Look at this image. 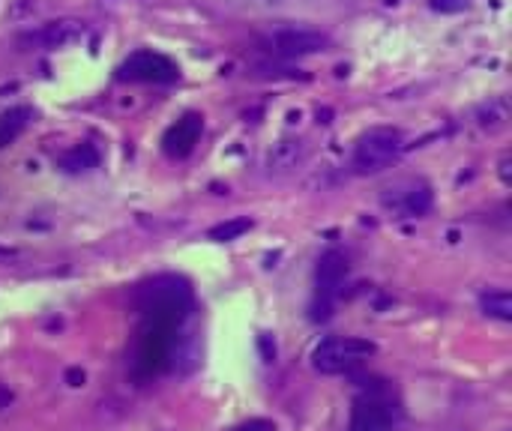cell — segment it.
<instances>
[{
	"label": "cell",
	"instance_id": "cell-16",
	"mask_svg": "<svg viewBox=\"0 0 512 431\" xmlns=\"http://www.w3.org/2000/svg\"><path fill=\"white\" fill-rule=\"evenodd\" d=\"M252 228V222L249 219H228V222H222V225H216V228H210V240H219V243H228V240H237V237H243L246 231Z\"/></svg>",
	"mask_w": 512,
	"mask_h": 431
},
{
	"label": "cell",
	"instance_id": "cell-6",
	"mask_svg": "<svg viewBox=\"0 0 512 431\" xmlns=\"http://www.w3.org/2000/svg\"><path fill=\"white\" fill-rule=\"evenodd\" d=\"M381 204L393 219H420L432 210V186L423 177H402L381 192Z\"/></svg>",
	"mask_w": 512,
	"mask_h": 431
},
{
	"label": "cell",
	"instance_id": "cell-9",
	"mask_svg": "<svg viewBox=\"0 0 512 431\" xmlns=\"http://www.w3.org/2000/svg\"><path fill=\"white\" fill-rule=\"evenodd\" d=\"M330 39L321 30H309V27H282L270 36V51L279 57H306V54H318L327 51Z\"/></svg>",
	"mask_w": 512,
	"mask_h": 431
},
{
	"label": "cell",
	"instance_id": "cell-15",
	"mask_svg": "<svg viewBox=\"0 0 512 431\" xmlns=\"http://www.w3.org/2000/svg\"><path fill=\"white\" fill-rule=\"evenodd\" d=\"M480 306L489 318L498 321H512V294L510 291H489L480 297Z\"/></svg>",
	"mask_w": 512,
	"mask_h": 431
},
{
	"label": "cell",
	"instance_id": "cell-11",
	"mask_svg": "<svg viewBox=\"0 0 512 431\" xmlns=\"http://www.w3.org/2000/svg\"><path fill=\"white\" fill-rule=\"evenodd\" d=\"M84 33H87L84 21L60 18V21H48L45 27H39L30 39H33V42H39L42 48H66V45L78 42Z\"/></svg>",
	"mask_w": 512,
	"mask_h": 431
},
{
	"label": "cell",
	"instance_id": "cell-18",
	"mask_svg": "<svg viewBox=\"0 0 512 431\" xmlns=\"http://www.w3.org/2000/svg\"><path fill=\"white\" fill-rule=\"evenodd\" d=\"M228 431H276L273 429V423L270 420H246V423H240V426H234V429Z\"/></svg>",
	"mask_w": 512,
	"mask_h": 431
},
{
	"label": "cell",
	"instance_id": "cell-4",
	"mask_svg": "<svg viewBox=\"0 0 512 431\" xmlns=\"http://www.w3.org/2000/svg\"><path fill=\"white\" fill-rule=\"evenodd\" d=\"M180 321L171 318H159V315H144V327H141V339H138V372L141 375H156L174 348V330Z\"/></svg>",
	"mask_w": 512,
	"mask_h": 431
},
{
	"label": "cell",
	"instance_id": "cell-5",
	"mask_svg": "<svg viewBox=\"0 0 512 431\" xmlns=\"http://www.w3.org/2000/svg\"><path fill=\"white\" fill-rule=\"evenodd\" d=\"M348 279V255L339 249H330L321 255L318 267H315V303H312V318L321 321L333 312L342 285Z\"/></svg>",
	"mask_w": 512,
	"mask_h": 431
},
{
	"label": "cell",
	"instance_id": "cell-13",
	"mask_svg": "<svg viewBox=\"0 0 512 431\" xmlns=\"http://www.w3.org/2000/svg\"><path fill=\"white\" fill-rule=\"evenodd\" d=\"M30 120H33V111H30V108H24V105L3 111V114H0V147L12 144V141L27 129V123H30Z\"/></svg>",
	"mask_w": 512,
	"mask_h": 431
},
{
	"label": "cell",
	"instance_id": "cell-7",
	"mask_svg": "<svg viewBox=\"0 0 512 431\" xmlns=\"http://www.w3.org/2000/svg\"><path fill=\"white\" fill-rule=\"evenodd\" d=\"M120 81H141V84H174L180 78V69L174 60L156 51H135L129 60L117 69Z\"/></svg>",
	"mask_w": 512,
	"mask_h": 431
},
{
	"label": "cell",
	"instance_id": "cell-17",
	"mask_svg": "<svg viewBox=\"0 0 512 431\" xmlns=\"http://www.w3.org/2000/svg\"><path fill=\"white\" fill-rule=\"evenodd\" d=\"M429 6L435 12H462L471 6V0H429Z\"/></svg>",
	"mask_w": 512,
	"mask_h": 431
},
{
	"label": "cell",
	"instance_id": "cell-8",
	"mask_svg": "<svg viewBox=\"0 0 512 431\" xmlns=\"http://www.w3.org/2000/svg\"><path fill=\"white\" fill-rule=\"evenodd\" d=\"M396 423L399 411L393 408V402L381 393H369L354 402L348 431H396Z\"/></svg>",
	"mask_w": 512,
	"mask_h": 431
},
{
	"label": "cell",
	"instance_id": "cell-3",
	"mask_svg": "<svg viewBox=\"0 0 512 431\" xmlns=\"http://www.w3.org/2000/svg\"><path fill=\"white\" fill-rule=\"evenodd\" d=\"M375 354V345L357 336H330L315 345L312 366L321 375H345Z\"/></svg>",
	"mask_w": 512,
	"mask_h": 431
},
{
	"label": "cell",
	"instance_id": "cell-12",
	"mask_svg": "<svg viewBox=\"0 0 512 431\" xmlns=\"http://www.w3.org/2000/svg\"><path fill=\"white\" fill-rule=\"evenodd\" d=\"M303 159H306V144L300 138H285V141L273 144V150L264 159V168H267V174L279 177V174L294 171Z\"/></svg>",
	"mask_w": 512,
	"mask_h": 431
},
{
	"label": "cell",
	"instance_id": "cell-2",
	"mask_svg": "<svg viewBox=\"0 0 512 431\" xmlns=\"http://www.w3.org/2000/svg\"><path fill=\"white\" fill-rule=\"evenodd\" d=\"M405 150V135L393 126H375L360 135L354 147V171L357 174H378L390 168Z\"/></svg>",
	"mask_w": 512,
	"mask_h": 431
},
{
	"label": "cell",
	"instance_id": "cell-14",
	"mask_svg": "<svg viewBox=\"0 0 512 431\" xmlns=\"http://www.w3.org/2000/svg\"><path fill=\"white\" fill-rule=\"evenodd\" d=\"M99 165V150L93 144H78L72 147L63 159H60V168L69 171V174H78V171H90Z\"/></svg>",
	"mask_w": 512,
	"mask_h": 431
},
{
	"label": "cell",
	"instance_id": "cell-1",
	"mask_svg": "<svg viewBox=\"0 0 512 431\" xmlns=\"http://www.w3.org/2000/svg\"><path fill=\"white\" fill-rule=\"evenodd\" d=\"M135 303L144 315H159L171 321H183V315L192 306V291L183 279L177 276H159L147 285L138 288Z\"/></svg>",
	"mask_w": 512,
	"mask_h": 431
},
{
	"label": "cell",
	"instance_id": "cell-10",
	"mask_svg": "<svg viewBox=\"0 0 512 431\" xmlns=\"http://www.w3.org/2000/svg\"><path fill=\"white\" fill-rule=\"evenodd\" d=\"M201 132H204V120L201 114H183L177 123H171L162 135V150L171 156V159H186L195 144L201 141Z\"/></svg>",
	"mask_w": 512,
	"mask_h": 431
}]
</instances>
